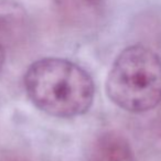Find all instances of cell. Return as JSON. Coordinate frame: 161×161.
I'll list each match as a JSON object with an SVG mask.
<instances>
[{
	"label": "cell",
	"mask_w": 161,
	"mask_h": 161,
	"mask_svg": "<svg viewBox=\"0 0 161 161\" xmlns=\"http://www.w3.org/2000/svg\"><path fill=\"white\" fill-rule=\"evenodd\" d=\"M27 96L41 112L56 118L86 114L95 98L91 74L76 63L61 58H43L25 73Z\"/></svg>",
	"instance_id": "obj_1"
},
{
	"label": "cell",
	"mask_w": 161,
	"mask_h": 161,
	"mask_svg": "<svg viewBox=\"0 0 161 161\" xmlns=\"http://www.w3.org/2000/svg\"><path fill=\"white\" fill-rule=\"evenodd\" d=\"M106 94L119 108L142 114L161 103V58L142 44L125 47L108 72Z\"/></svg>",
	"instance_id": "obj_2"
},
{
	"label": "cell",
	"mask_w": 161,
	"mask_h": 161,
	"mask_svg": "<svg viewBox=\"0 0 161 161\" xmlns=\"http://www.w3.org/2000/svg\"><path fill=\"white\" fill-rule=\"evenodd\" d=\"M108 0H54L61 18L75 27H90L105 14Z\"/></svg>",
	"instance_id": "obj_3"
},
{
	"label": "cell",
	"mask_w": 161,
	"mask_h": 161,
	"mask_svg": "<svg viewBox=\"0 0 161 161\" xmlns=\"http://www.w3.org/2000/svg\"><path fill=\"white\" fill-rule=\"evenodd\" d=\"M91 161H136V158L128 139L110 130L97 137L91 152Z\"/></svg>",
	"instance_id": "obj_4"
},
{
	"label": "cell",
	"mask_w": 161,
	"mask_h": 161,
	"mask_svg": "<svg viewBox=\"0 0 161 161\" xmlns=\"http://www.w3.org/2000/svg\"><path fill=\"white\" fill-rule=\"evenodd\" d=\"M28 16L16 0H0V41L17 40L27 27Z\"/></svg>",
	"instance_id": "obj_5"
},
{
	"label": "cell",
	"mask_w": 161,
	"mask_h": 161,
	"mask_svg": "<svg viewBox=\"0 0 161 161\" xmlns=\"http://www.w3.org/2000/svg\"><path fill=\"white\" fill-rule=\"evenodd\" d=\"M0 161H30V160H28V159L23 158L21 156H18V154L6 153L0 158Z\"/></svg>",
	"instance_id": "obj_6"
},
{
	"label": "cell",
	"mask_w": 161,
	"mask_h": 161,
	"mask_svg": "<svg viewBox=\"0 0 161 161\" xmlns=\"http://www.w3.org/2000/svg\"><path fill=\"white\" fill-rule=\"evenodd\" d=\"M6 62V45L0 41V72Z\"/></svg>",
	"instance_id": "obj_7"
}]
</instances>
